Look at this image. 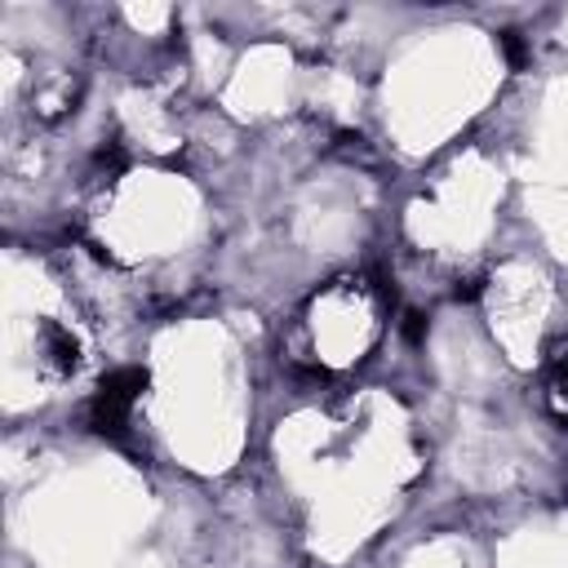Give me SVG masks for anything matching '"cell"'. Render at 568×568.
<instances>
[{"label": "cell", "instance_id": "1", "mask_svg": "<svg viewBox=\"0 0 568 568\" xmlns=\"http://www.w3.org/2000/svg\"><path fill=\"white\" fill-rule=\"evenodd\" d=\"M40 359L53 368V373H75L80 368V337L67 328V324H44L40 328Z\"/></svg>", "mask_w": 568, "mask_h": 568}]
</instances>
